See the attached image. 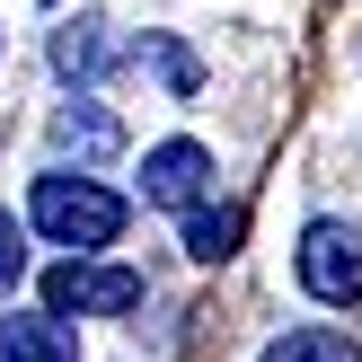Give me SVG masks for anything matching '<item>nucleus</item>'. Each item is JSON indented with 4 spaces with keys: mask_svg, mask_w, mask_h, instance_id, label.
<instances>
[{
    "mask_svg": "<svg viewBox=\"0 0 362 362\" xmlns=\"http://www.w3.org/2000/svg\"><path fill=\"white\" fill-rule=\"evenodd\" d=\"M204 194H212V151L204 141H159V151L141 159V204L186 212V204H204Z\"/></svg>",
    "mask_w": 362,
    "mask_h": 362,
    "instance_id": "4",
    "label": "nucleus"
},
{
    "mask_svg": "<svg viewBox=\"0 0 362 362\" xmlns=\"http://www.w3.org/2000/svg\"><path fill=\"white\" fill-rule=\"evenodd\" d=\"M0 362H80V336L53 310H0Z\"/></svg>",
    "mask_w": 362,
    "mask_h": 362,
    "instance_id": "6",
    "label": "nucleus"
},
{
    "mask_svg": "<svg viewBox=\"0 0 362 362\" xmlns=\"http://www.w3.org/2000/svg\"><path fill=\"white\" fill-rule=\"evenodd\" d=\"M27 221L45 230L53 247H71V257H98V247H115V239H124L133 204H124V194H106L98 177H35Z\"/></svg>",
    "mask_w": 362,
    "mask_h": 362,
    "instance_id": "1",
    "label": "nucleus"
},
{
    "mask_svg": "<svg viewBox=\"0 0 362 362\" xmlns=\"http://www.w3.org/2000/svg\"><path fill=\"white\" fill-rule=\"evenodd\" d=\"M141 53H151V71L177 88V98H194V88H204V62H194V53L177 45V35H141Z\"/></svg>",
    "mask_w": 362,
    "mask_h": 362,
    "instance_id": "10",
    "label": "nucleus"
},
{
    "mask_svg": "<svg viewBox=\"0 0 362 362\" xmlns=\"http://www.w3.org/2000/svg\"><path fill=\"white\" fill-rule=\"evenodd\" d=\"M53 151L80 159V168H88V159H115V151H124V115H115L106 98H71L62 115H53Z\"/></svg>",
    "mask_w": 362,
    "mask_h": 362,
    "instance_id": "5",
    "label": "nucleus"
},
{
    "mask_svg": "<svg viewBox=\"0 0 362 362\" xmlns=\"http://www.w3.org/2000/svg\"><path fill=\"white\" fill-rule=\"evenodd\" d=\"M292 274L310 300H327V310H354L362 300V230L354 221H310L292 247Z\"/></svg>",
    "mask_w": 362,
    "mask_h": 362,
    "instance_id": "3",
    "label": "nucleus"
},
{
    "mask_svg": "<svg viewBox=\"0 0 362 362\" xmlns=\"http://www.w3.org/2000/svg\"><path fill=\"white\" fill-rule=\"evenodd\" d=\"M106 53H115V45H106V27H98V18H71V27L53 35V71H62V80H98V71H106Z\"/></svg>",
    "mask_w": 362,
    "mask_h": 362,
    "instance_id": "8",
    "label": "nucleus"
},
{
    "mask_svg": "<svg viewBox=\"0 0 362 362\" xmlns=\"http://www.w3.org/2000/svg\"><path fill=\"white\" fill-rule=\"evenodd\" d=\"M45 310L53 318H124V310H141V274L133 265H98V257H53Z\"/></svg>",
    "mask_w": 362,
    "mask_h": 362,
    "instance_id": "2",
    "label": "nucleus"
},
{
    "mask_svg": "<svg viewBox=\"0 0 362 362\" xmlns=\"http://www.w3.org/2000/svg\"><path fill=\"white\" fill-rule=\"evenodd\" d=\"M239 239H247V204H186V257L194 265L239 257Z\"/></svg>",
    "mask_w": 362,
    "mask_h": 362,
    "instance_id": "7",
    "label": "nucleus"
},
{
    "mask_svg": "<svg viewBox=\"0 0 362 362\" xmlns=\"http://www.w3.org/2000/svg\"><path fill=\"white\" fill-rule=\"evenodd\" d=\"M27 283V230H18V212H0V292H18Z\"/></svg>",
    "mask_w": 362,
    "mask_h": 362,
    "instance_id": "11",
    "label": "nucleus"
},
{
    "mask_svg": "<svg viewBox=\"0 0 362 362\" xmlns=\"http://www.w3.org/2000/svg\"><path fill=\"white\" fill-rule=\"evenodd\" d=\"M265 362H362V345L336 336V327H292V336L265 345Z\"/></svg>",
    "mask_w": 362,
    "mask_h": 362,
    "instance_id": "9",
    "label": "nucleus"
}]
</instances>
